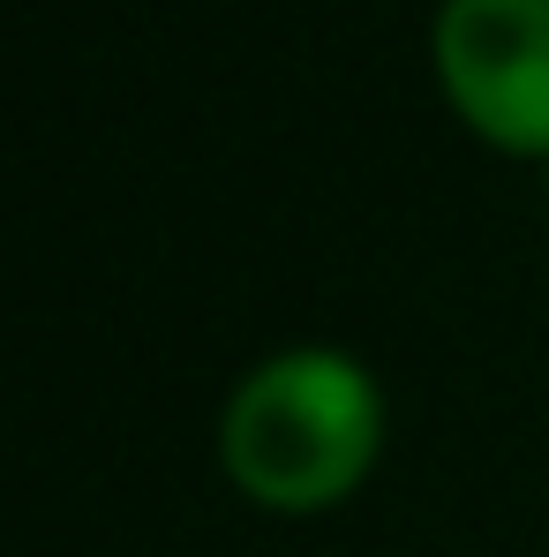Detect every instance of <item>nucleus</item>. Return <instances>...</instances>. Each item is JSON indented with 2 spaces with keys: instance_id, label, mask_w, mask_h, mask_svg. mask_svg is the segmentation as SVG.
Instances as JSON below:
<instances>
[{
  "instance_id": "nucleus-2",
  "label": "nucleus",
  "mask_w": 549,
  "mask_h": 557,
  "mask_svg": "<svg viewBox=\"0 0 549 557\" xmlns=\"http://www.w3.org/2000/svg\"><path fill=\"white\" fill-rule=\"evenodd\" d=\"M429 61L466 136L549 166V0H445Z\"/></svg>"
},
{
  "instance_id": "nucleus-1",
  "label": "nucleus",
  "mask_w": 549,
  "mask_h": 557,
  "mask_svg": "<svg viewBox=\"0 0 549 557\" xmlns=\"http://www.w3.org/2000/svg\"><path fill=\"white\" fill-rule=\"evenodd\" d=\"M391 407L362 355L332 339L272 347L234 376L219 407V474L241 505L278 520H324L354 505L384 460Z\"/></svg>"
},
{
  "instance_id": "nucleus-3",
  "label": "nucleus",
  "mask_w": 549,
  "mask_h": 557,
  "mask_svg": "<svg viewBox=\"0 0 549 557\" xmlns=\"http://www.w3.org/2000/svg\"><path fill=\"white\" fill-rule=\"evenodd\" d=\"M542 174H549V166H542Z\"/></svg>"
}]
</instances>
